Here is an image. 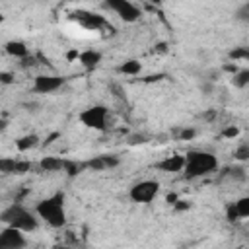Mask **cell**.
<instances>
[{"label":"cell","instance_id":"cell-1","mask_svg":"<svg viewBox=\"0 0 249 249\" xmlns=\"http://www.w3.org/2000/svg\"><path fill=\"white\" fill-rule=\"evenodd\" d=\"M37 216L51 228H62L66 226V208H64V193H54L35 206Z\"/></svg>","mask_w":249,"mask_h":249},{"label":"cell","instance_id":"cell-2","mask_svg":"<svg viewBox=\"0 0 249 249\" xmlns=\"http://www.w3.org/2000/svg\"><path fill=\"white\" fill-rule=\"evenodd\" d=\"M218 169V158L204 150H191L185 154V177L187 179H198L204 175H210Z\"/></svg>","mask_w":249,"mask_h":249},{"label":"cell","instance_id":"cell-3","mask_svg":"<svg viewBox=\"0 0 249 249\" xmlns=\"http://www.w3.org/2000/svg\"><path fill=\"white\" fill-rule=\"evenodd\" d=\"M0 220H2L6 226L16 228V230H19V231H23V233L35 231L37 226H39V216H37V212H31V210H27L25 206H21V204H18V202H16V204H10L8 208H4L2 214H0Z\"/></svg>","mask_w":249,"mask_h":249},{"label":"cell","instance_id":"cell-4","mask_svg":"<svg viewBox=\"0 0 249 249\" xmlns=\"http://www.w3.org/2000/svg\"><path fill=\"white\" fill-rule=\"evenodd\" d=\"M80 123L88 128L93 130H105L107 128V119H109V111L105 105H89L86 107L80 115H78Z\"/></svg>","mask_w":249,"mask_h":249},{"label":"cell","instance_id":"cell-5","mask_svg":"<svg viewBox=\"0 0 249 249\" xmlns=\"http://www.w3.org/2000/svg\"><path fill=\"white\" fill-rule=\"evenodd\" d=\"M160 195V183L154 181V179H144V181H138L130 187L128 191V196L132 202H138V204H150L156 196Z\"/></svg>","mask_w":249,"mask_h":249},{"label":"cell","instance_id":"cell-6","mask_svg":"<svg viewBox=\"0 0 249 249\" xmlns=\"http://www.w3.org/2000/svg\"><path fill=\"white\" fill-rule=\"evenodd\" d=\"M103 8L115 12V14H117L123 21H126V23H134V21H138L140 16H142L140 8H138L136 4H132V2H128V0H109V2H103Z\"/></svg>","mask_w":249,"mask_h":249},{"label":"cell","instance_id":"cell-7","mask_svg":"<svg viewBox=\"0 0 249 249\" xmlns=\"http://www.w3.org/2000/svg\"><path fill=\"white\" fill-rule=\"evenodd\" d=\"M64 86V78L62 76H54V74H39L33 80V91L35 93H54Z\"/></svg>","mask_w":249,"mask_h":249},{"label":"cell","instance_id":"cell-8","mask_svg":"<svg viewBox=\"0 0 249 249\" xmlns=\"http://www.w3.org/2000/svg\"><path fill=\"white\" fill-rule=\"evenodd\" d=\"M25 245H27V239L23 231L10 226H6L0 231V249H23Z\"/></svg>","mask_w":249,"mask_h":249},{"label":"cell","instance_id":"cell-9","mask_svg":"<svg viewBox=\"0 0 249 249\" xmlns=\"http://www.w3.org/2000/svg\"><path fill=\"white\" fill-rule=\"evenodd\" d=\"M228 220L230 222H237V220H247L249 218V195L237 198L235 202H231L228 206V212H226Z\"/></svg>","mask_w":249,"mask_h":249},{"label":"cell","instance_id":"cell-10","mask_svg":"<svg viewBox=\"0 0 249 249\" xmlns=\"http://www.w3.org/2000/svg\"><path fill=\"white\" fill-rule=\"evenodd\" d=\"M0 169L4 173H14V175H23L27 171L33 169V163L31 161H25V160H14V158H2L0 160Z\"/></svg>","mask_w":249,"mask_h":249},{"label":"cell","instance_id":"cell-11","mask_svg":"<svg viewBox=\"0 0 249 249\" xmlns=\"http://www.w3.org/2000/svg\"><path fill=\"white\" fill-rule=\"evenodd\" d=\"M72 19H76L82 27L91 29V31H97V29H101L105 25L103 16H95V14H89V12H74Z\"/></svg>","mask_w":249,"mask_h":249},{"label":"cell","instance_id":"cell-12","mask_svg":"<svg viewBox=\"0 0 249 249\" xmlns=\"http://www.w3.org/2000/svg\"><path fill=\"white\" fill-rule=\"evenodd\" d=\"M66 165H68V160L58 158V156H45V158H41V161H39V169H41V171H47V173L66 171Z\"/></svg>","mask_w":249,"mask_h":249},{"label":"cell","instance_id":"cell-13","mask_svg":"<svg viewBox=\"0 0 249 249\" xmlns=\"http://www.w3.org/2000/svg\"><path fill=\"white\" fill-rule=\"evenodd\" d=\"M156 167H158L160 171H163V173H179V171L185 169V156H179V154L169 156V158L158 161Z\"/></svg>","mask_w":249,"mask_h":249},{"label":"cell","instance_id":"cell-14","mask_svg":"<svg viewBox=\"0 0 249 249\" xmlns=\"http://www.w3.org/2000/svg\"><path fill=\"white\" fill-rule=\"evenodd\" d=\"M101 53L95 51V49H88V51H82L78 54V62L84 70H95L99 64H101Z\"/></svg>","mask_w":249,"mask_h":249},{"label":"cell","instance_id":"cell-15","mask_svg":"<svg viewBox=\"0 0 249 249\" xmlns=\"http://www.w3.org/2000/svg\"><path fill=\"white\" fill-rule=\"evenodd\" d=\"M117 165H119V158L117 156H95V158L86 161V167L93 169V171L111 169V167H117Z\"/></svg>","mask_w":249,"mask_h":249},{"label":"cell","instance_id":"cell-16","mask_svg":"<svg viewBox=\"0 0 249 249\" xmlns=\"http://www.w3.org/2000/svg\"><path fill=\"white\" fill-rule=\"evenodd\" d=\"M4 51L14 58H27V54H29V49L23 41H8L4 45Z\"/></svg>","mask_w":249,"mask_h":249},{"label":"cell","instance_id":"cell-17","mask_svg":"<svg viewBox=\"0 0 249 249\" xmlns=\"http://www.w3.org/2000/svg\"><path fill=\"white\" fill-rule=\"evenodd\" d=\"M39 136L37 134H25V136H21L19 140H16V148L19 150V152H27V150H31V148H37L39 146Z\"/></svg>","mask_w":249,"mask_h":249},{"label":"cell","instance_id":"cell-18","mask_svg":"<svg viewBox=\"0 0 249 249\" xmlns=\"http://www.w3.org/2000/svg\"><path fill=\"white\" fill-rule=\"evenodd\" d=\"M231 86L237 89L249 88V68H239L235 74H231Z\"/></svg>","mask_w":249,"mask_h":249},{"label":"cell","instance_id":"cell-19","mask_svg":"<svg viewBox=\"0 0 249 249\" xmlns=\"http://www.w3.org/2000/svg\"><path fill=\"white\" fill-rule=\"evenodd\" d=\"M119 72L121 74H126V76H136V74L142 72V64L138 60H134V58H128V60H124L119 66Z\"/></svg>","mask_w":249,"mask_h":249},{"label":"cell","instance_id":"cell-20","mask_svg":"<svg viewBox=\"0 0 249 249\" xmlns=\"http://www.w3.org/2000/svg\"><path fill=\"white\" fill-rule=\"evenodd\" d=\"M222 177H228V179H233V181H243L245 179V169L239 167V165H230L222 171Z\"/></svg>","mask_w":249,"mask_h":249},{"label":"cell","instance_id":"cell-21","mask_svg":"<svg viewBox=\"0 0 249 249\" xmlns=\"http://www.w3.org/2000/svg\"><path fill=\"white\" fill-rule=\"evenodd\" d=\"M233 158L237 161H249V144H239L235 150H233Z\"/></svg>","mask_w":249,"mask_h":249},{"label":"cell","instance_id":"cell-22","mask_svg":"<svg viewBox=\"0 0 249 249\" xmlns=\"http://www.w3.org/2000/svg\"><path fill=\"white\" fill-rule=\"evenodd\" d=\"M235 19L237 21H243V23H249V2L247 4H241L235 10Z\"/></svg>","mask_w":249,"mask_h":249},{"label":"cell","instance_id":"cell-23","mask_svg":"<svg viewBox=\"0 0 249 249\" xmlns=\"http://www.w3.org/2000/svg\"><path fill=\"white\" fill-rule=\"evenodd\" d=\"M230 56H231L233 60H237V58L249 60V47H241V49H237V51H231V53H230Z\"/></svg>","mask_w":249,"mask_h":249},{"label":"cell","instance_id":"cell-24","mask_svg":"<svg viewBox=\"0 0 249 249\" xmlns=\"http://www.w3.org/2000/svg\"><path fill=\"white\" fill-rule=\"evenodd\" d=\"M237 134H239V130H237V126H233V124L222 130V136H224V138H235Z\"/></svg>","mask_w":249,"mask_h":249},{"label":"cell","instance_id":"cell-25","mask_svg":"<svg viewBox=\"0 0 249 249\" xmlns=\"http://www.w3.org/2000/svg\"><path fill=\"white\" fill-rule=\"evenodd\" d=\"M0 80H2V84H12V74L10 72H2Z\"/></svg>","mask_w":249,"mask_h":249},{"label":"cell","instance_id":"cell-26","mask_svg":"<svg viewBox=\"0 0 249 249\" xmlns=\"http://www.w3.org/2000/svg\"><path fill=\"white\" fill-rule=\"evenodd\" d=\"M193 136H195V130H191V128L181 132V138H183V140H189V138H193Z\"/></svg>","mask_w":249,"mask_h":249},{"label":"cell","instance_id":"cell-27","mask_svg":"<svg viewBox=\"0 0 249 249\" xmlns=\"http://www.w3.org/2000/svg\"><path fill=\"white\" fill-rule=\"evenodd\" d=\"M56 249H72V247H66V245H60V247H56Z\"/></svg>","mask_w":249,"mask_h":249}]
</instances>
